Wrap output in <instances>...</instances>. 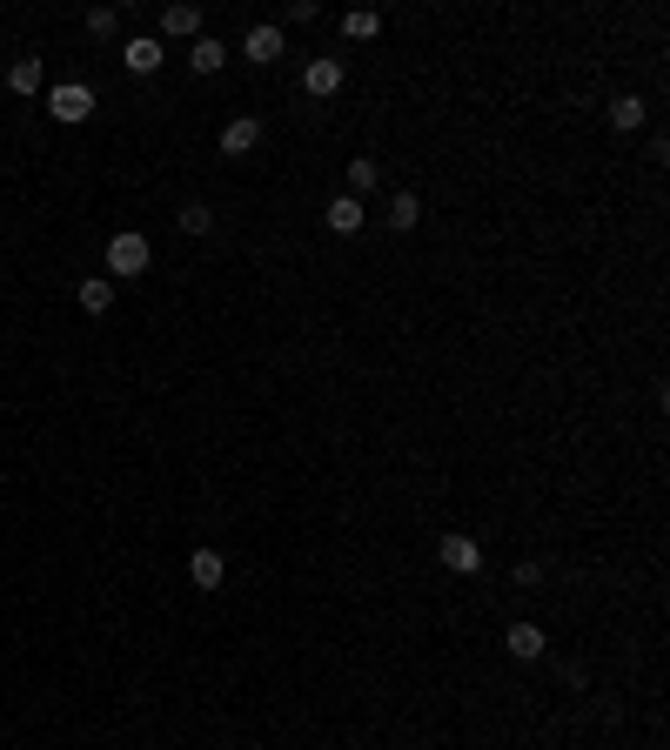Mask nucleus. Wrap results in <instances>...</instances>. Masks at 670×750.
<instances>
[{
	"mask_svg": "<svg viewBox=\"0 0 670 750\" xmlns=\"http://www.w3.org/2000/svg\"><path fill=\"white\" fill-rule=\"evenodd\" d=\"M148 262H155V248H148V235H134V228H121L108 242V268L114 275H148Z\"/></svg>",
	"mask_w": 670,
	"mask_h": 750,
	"instance_id": "1",
	"label": "nucleus"
},
{
	"mask_svg": "<svg viewBox=\"0 0 670 750\" xmlns=\"http://www.w3.org/2000/svg\"><path fill=\"white\" fill-rule=\"evenodd\" d=\"M47 114H54V121H67V128H74V121H88V114H94V94L81 88V81H61V88L47 94Z\"/></svg>",
	"mask_w": 670,
	"mask_h": 750,
	"instance_id": "2",
	"label": "nucleus"
},
{
	"mask_svg": "<svg viewBox=\"0 0 670 750\" xmlns=\"http://www.w3.org/2000/svg\"><path fill=\"white\" fill-rule=\"evenodd\" d=\"M443 570L476 576L483 570V543H476V536H443Z\"/></svg>",
	"mask_w": 670,
	"mask_h": 750,
	"instance_id": "3",
	"label": "nucleus"
},
{
	"mask_svg": "<svg viewBox=\"0 0 670 750\" xmlns=\"http://www.w3.org/2000/svg\"><path fill=\"white\" fill-rule=\"evenodd\" d=\"M242 54L255 67H268V61H282V27H248V41H242Z\"/></svg>",
	"mask_w": 670,
	"mask_h": 750,
	"instance_id": "4",
	"label": "nucleus"
},
{
	"mask_svg": "<svg viewBox=\"0 0 670 750\" xmlns=\"http://www.w3.org/2000/svg\"><path fill=\"white\" fill-rule=\"evenodd\" d=\"M255 141H262V121L242 114V121H228L222 128V155H255Z\"/></svg>",
	"mask_w": 670,
	"mask_h": 750,
	"instance_id": "5",
	"label": "nucleus"
},
{
	"mask_svg": "<svg viewBox=\"0 0 670 750\" xmlns=\"http://www.w3.org/2000/svg\"><path fill=\"white\" fill-rule=\"evenodd\" d=\"M121 61H128V74H155V67L168 61V54H161V41H155V34H141V41H128V47H121Z\"/></svg>",
	"mask_w": 670,
	"mask_h": 750,
	"instance_id": "6",
	"label": "nucleus"
},
{
	"mask_svg": "<svg viewBox=\"0 0 670 750\" xmlns=\"http://www.w3.org/2000/svg\"><path fill=\"white\" fill-rule=\"evenodd\" d=\"M335 88H342V61H329V54H322V61L302 67V94H335Z\"/></svg>",
	"mask_w": 670,
	"mask_h": 750,
	"instance_id": "7",
	"label": "nucleus"
},
{
	"mask_svg": "<svg viewBox=\"0 0 670 750\" xmlns=\"http://www.w3.org/2000/svg\"><path fill=\"white\" fill-rule=\"evenodd\" d=\"M503 650H510L516 663H536V657H543V630H536V623H510V637H503Z\"/></svg>",
	"mask_w": 670,
	"mask_h": 750,
	"instance_id": "8",
	"label": "nucleus"
},
{
	"mask_svg": "<svg viewBox=\"0 0 670 750\" xmlns=\"http://www.w3.org/2000/svg\"><path fill=\"white\" fill-rule=\"evenodd\" d=\"M188 576H195V590H222L228 563H222L215 550H195V556H188Z\"/></svg>",
	"mask_w": 670,
	"mask_h": 750,
	"instance_id": "9",
	"label": "nucleus"
},
{
	"mask_svg": "<svg viewBox=\"0 0 670 750\" xmlns=\"http://www.w3.org/2000/svg\"><path fill=\"white\" fill-rule=\"evenodd\" d=\"M322 221H329L335 235H356V228H362V201L356 195H335L329 208H322Z\"/></svg>",
	"mask_w": 670,
	"mask_h": 750,
	"instance_id": "10",
	"label": "nucleus"
},
{
	"mask_svg": "<svg viewBox=\"0 0 670 750\" xmlns=\"http://www.w3.org/2000/svg\"><path fill=\"white\" fill-rule=\"evenodd\" d=\"M222 61H228V47L215 41V34H195V47H188V67H195V74H215Z\"/></svg>",
	"mask_w": 670,
	"mask_h": 750,
	"instance_id": "11",
	"label": "nucleus"
},
{
	"mask_svg": "<svg viewBox=\"0 0 670 750\" xmlns=\"http://www.w3.org/2000/svg\"><path fill=\"white\" fill-rule=\"evenodd\" d=\"M644 101H637V94H624V101H610V128H617V134H637V128H644Z\"/></svg>",
	"mask_w": 670,
	"mask_h": 750,
	"instance_id": "12",
	"label": "nucleus"
},
{
	"mask_svg": "<svg viewBox=\"0 0 670 750\" xmlns=\"http://www.w3.org/2000/svg\"><path fill=\"white\" fill-rule=\"evenodd\" d=\"M81 309H88V315H108L114 309V282H108V275H88V282H81Z\"/></svg>",
	"mask_w": 670,
	"mask_h": 750,
	"instance_id": "13",
	"label": "nucleus"
},
{
	"mask_svg": "<svg viewBox=\"0 0 670 750\" xmlns=\"http://www.w3.org/2000/svg\"><path fill=\"white\" fill-rule=\"evenodd\" d=\"M161 34H181V41H195V34H201V14H195V7H161Z\"/></svg>",
	"mask_w": 670,
	"mask_h": 750,
	"instance_id": "14",
	"label": "nucleus"
},
{
	"mask_svg": "<svg viewBox=\"0 0 670 750\" xmlns=\"http://www.w3.org/2000/svg\"><path fill=\"white\" fill-rule=\"evenodd\" d=\"M7 88H14V94H41V61H34V54L14 61V67H7Z\"/></svg>",
	"mask_w": 670,
	"mask_h": 750,
	"instance_id": "15",
	"label": "nucleus"
},
{
	"mask_svg": "<svg viewBox=\"0 0 670 750\" xmlns=\"http://www.w3.org/2000/svg\"><path fill=\"white\" fill-rule=\"evenodd\" d=\"M342 34H349V41H376V34H382V14L356 7V14H342Z\"/></svg>",
	"mask_w": 670,
	"mask_h": 750,
	"instance_id": "16",
	"label": "nucleus"
},
{
	"mask_svg": "<svg viewBox=\"0 0 670 750\" xmlns=\"http://www.w3.org/2000/svg\"><path fill=\"white\" fill-rule=\"evenodd\" d=\"M416 221H423V201H416V195H396V201H389V228H396V235H409Z\"/></svg>",
	"mask_w": 670,
	"mask_h": 750,
	"instance_id": "17",
	"label": "nucleus"
},
{
	"mask_svg": "<svg viewBox=\"0 0 670 750\" xmlns=\"http://www.w3.org/2000/svg\"><path fill=\"white\" fill-rule=\"evenodd\" d=\"M376 181H382V168H376V161H349V195H369V188H376Z\"/></svg>",
	"mask_w": 670,
	"mask_h": 750,
	"instance_id": "18",
	"label": "nucleus"
},
{
	"mask_svg": "<svg viewBox=\"0 0 670 750\" xmlns=\"http://www.w3.org/2000/svg\"><path fill=\"white\" fill-rule=\"evenodd\" d=\"M208 228H215V215H208L201 201H188V208H181V235H208Z\"/></svg>",
	"mask_w": 670,
	"mask_h": 750,
	"instance_id": "19",
	"label": "nucleus"
},
{
	"mask_svg": "<svg viewBox=\"0 0 670 750\" xmlns=\"http://www.w3.org/2000/svg\"><path fill=\"white\" fill-rule=\"evenodd\" d=\"M114 27H121V14H114V7H94V14H88V34H94V41H114Z\"/></svg>",
	"mask_w": 670,
	"mask_h": 750,
	"instance_id": "20",
	"label": "nucleus"
}]
</instances>
